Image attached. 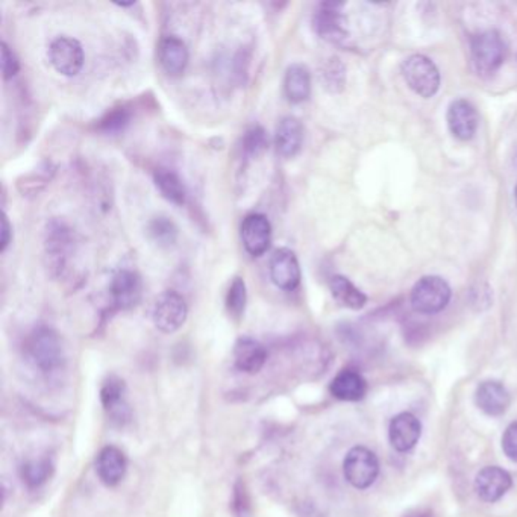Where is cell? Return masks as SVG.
<instances>
[{"mask_svg":"<svg viewBox=\"0 0 517 517\" xmlns=\"http://www.w3.org/2000/svg\"><path fill=\"white\" fill-rule=\"evenodd\" d=\"M24 354L40 372L50 374L63 366V341L57 331L48 326H40L24 341Z\"/></svg>","mask_w":517,"mask_h":517,"instance_id":"obj_1","label":"cell"},{"mask_svg":"<svg viewBox=\"0 0 517 517\" xmlns=\"http://www.w3.org/2000/svg\"><path fill=\"white\" fill-rule=\"evenodd\" d=\"M472 63L478 75L484 77H494L505 59L507 44L498 31L489 29L475 35L470 43Z\"/></svg>","mask_w":517,"mask_h":517,"instance_id":"obj_2","label":"cell"},{"mask_svg":"<svg viewBox=\"0 0 517 517\" xmlns=\"http://www.w3.org/2000/svg\"><path fill=\"white\" fill-rule=\"evenodd\" d=\"M404 79L417 96L423 99L436 96L440 88V72L436 64L425 55H412L403 63L401 68Z\"/></svg>","mask_w":517,"mask_h":517,"instance_id":"obj_3","label":"cell"},{"mask_svg":"<svg viewBox=\"0 0 517 517\" xmlns=\"http://www.w3.org/2000/svg\"><path fill=\"white\" fill-rule=\"evenodd\" d=\"M44 249L48 258V268L53 277L63 275L68 268L70 255L75 250V232L64 222H50L46 230Z\"/></svg>","mask_w":517,"mask_h":517,"instance_id":"obj_4","label":"cell"},{"mask_svg":"<svg viewBox=\"0 0 517 517\" xmlns=\"http://www.w3.org/2000/svg\"><path fill=\"white\" fill-rule=\"evenodd\" d=\"M452 297L449 284L440 277H423L412 290V307L421 314H437L443 312Z\"/></svg>","mask_w":517,"mask_h":517,"instance_id":"obj_5","label":"cell"},{"mask_svg":"<svg viewBox=\"0 0 517 517\" xmlns=\"http://www.w3.org/2000/svg\"><path fill=\"white\" fill-rule=\"evenodd\" d=\"M345 478L355 489H367L379 475V461L372 450L364 446H355L346 455L343 463Z\"/></svg>","mask_w":517,"mask_h":517,"instance_id":"obj_6","label":"cell"},{"mask_svg":"<svg viewBox=\"0 0 517 517\" xmlns=\"http://www.w3.org/2000/svg\"><path fill=\"white\" fill-rule=\"evenodd\" d=\"M187 317V302L179 293L175 290H166L157 297L152 319H154L155 326L164 334L177 332L186 323Z\"/></svg>","mask_w":517,"mask_h":517,"instance_id":"obj_7","label":"cell"},{"mask_svg":"<svg viewBox=\"0 0 517 517\" xmlns=\"http://www.w3.org/2000/svg\"><path fill=\"white\" fill-rule=\"evenodd\" d=\"M49 61L59 75L73 77L81 73L86 63V55L77 40L58 37L49 46Z\"/></svg>","mask_w":517,"mask_h":517,"instance_id":"obj_8","label":"cell"},{"mask_svg":"<svg viewBox=\"0 0 517 517\" xmlns=\"http://www.w3.org/2000/svg\"><path fill=\"white\" fill-rule=\"evenodd\" d=\"M240 235L246 252L252 257H261L272 245V225L268 217L259 213H252L243 219Z\"/></svg>","mask_w":517,"mask_h":517,"instance_id":"obj_9","label":"cell"},{"mask_svg":"<svg viewBox=\"0 0 517 517\" xmlns=\"http://www.w3.org/2000/svg\"><path fill=\"white\" fill-rule=\"evenodd\" d=\"M343 4L336 2H326L322 4L321 8L314 14V29L322 39L330 43H341L348 39V29H346V19L341 13Z\"/></svg>","mask_w":517,"mask_h":517,"instance_id":"obj_10","label":"cell"},{"mask_svg":"<svg viewBox=\"0 0 517 517\" xmlns=\"http://www.w3.org/2000/svg\"><path fill=\"white\" fill-rule=\"evenodd\" d=\"M270 278L272 283L281 290L293 292L301 284V266L297 261V257L293 250L287 248L275 250V254L270 258Z\"/></svg>","mask_w":517,"mask_h":517,"instance_id":"obj_11","label":"cell"},{"mask_svg":"<svg viewBox=\"0 0 517 517\" xmlns=\"http://www.w3.org/2000/svg\"><path fill=\"white\" fill-rule=\"evenodd\" d=\"M110 293L115 308L130 310L135 307L143 293V283L139 273L130 268L119 270L111 279Z\"/></svg>","mask_w":517,"mask_h":517,"instance_id":"obj_12","label":"cell"},{"mask_svg":"<svg viewBox=\"0 0 517 517\" xmlns=\"http://www.w3.org/2000/svg\"><path fill=\"white\" fill-rule=\"evenodd\" d=\"M448 128L455 139L469 141L478 131V113L475 106L466 99H457L448 108Z\"/></svg>","mask_w":517,"mask_h":517,"instance_id":"obj_13","label":"cell"},{"mask_svg":"<svg viewBox=\"0 0 517 517\" xmlns=\"http://www.w3.org/2000/svg\"><path fill=\"white\" fill-rule=\"evenodd\" d=\"M512 475L498 466L484 467L475 478V490L485 503H496L512 489Z\"/></svg>","mask_w":517,"mask_h":517,"instance_id":"obj_14","label":"cell"},{"mask_svg":"<svg viewBox=\"0 0 517 517\" xmlns=\"http://www.w3.org/2000/svg\"><path fill=\"white\" fill-rule=\"evenodd\" d=\"M422 425L421 421L412 413H401L396 417H393L388 428V437L395 449L399 452H407L416 446L421 439Z\"/></svg>","mask_w":517,"mask_h":517,"instance_id":"obj_15","label":"cell"},{"mask_svg":"<svg viewBox=\"0 0 517 517\" xmlns=\"http://www.w3.org/2000/svg\"><path fill=\"white\" fill-rule=\"evenodd\" d=\"M305 130L302 125L301 120L293 115L284 117L279 125L277 126L275 132V146L283 159H293L301 152L302 144H304Z\"/></svg>","mask_w":517,"mask_h":517,"instance_id":"obj_16","label":"cell"},{"mask_svg":"<svg viewBox=\"0 0 517 517\" xmlns=\"http://www.w3.org/2000/svg\"><path fill=\"white\" fill-rule=\"evenodd\" d=\"M475 403L487 416H503L512 403L510 393L498 381H484L475 393Z\"/></svg>","mask_w":517,"mask_h":517,"instance_id":"obj_17","label":"cell"},{"mask_svg":"<svg viewBox=\"0 0 517 517\" xmlns=\"http://www.w3.org/2000/svg\"><path fill=\"white\" fill-rule=\"evenodd\" d=\"M159 59L164 72L170 77H179L186 72L190 61L187 44L175 35L164 37L159 44Z\"/></svg>","mask_w":517,"mask_h":517,"instance_id":"obj_18","label":"cell"},{"mask_svg":"<svg viewBox=\"0 0 517 517\" xmlns=\"http://www.w3.org/2000/svg\"><path fill=\"white\" fill-rule=\"evenodd\" d=\"M126 469H128V460L122 449L115 446L102 448L96 460L97 476L102 483L108 487H114L125 478Z\"/></svg>","mask_w":517,"mask_h":517,"instance_id":"obj_19","label":"cell"},{"mask_svg":"<svg viewBox=\"0 0 517 517\" xmlns=\"http://www.w3.org/2000/svg\"><path fill=\"white\" fill-rule=\"evenodd\" d=\"M268 361V350L259 341L250 337H240L235 341L234 363L240 372L254 375L263 369Z\"/></svg>","mask_w":517,"mask_h":517,"instance_id":"obj_20","label":"cell"},{"mask_svg":"<svg viewBox=\"0 0 517 517\" xmlns=\"http://www.w3.org/2000/svg\"><path fill=\"white\" fill-rule=\"evenodd\" d=\"M330 392L334 398L346 401V403H357L366 396L367 383L357 370L345 369L337 374L330 385Z\"/></svg>","mask_w":517,"mask_h":517,"instance_id":"obj_21","label":"cell"},{"mask_svg":"<svg viewBox=\"0 0 517 517\" xmlns=\"http://www.w3.org/2000/svg\"><path fill=\"white\" fill-rule=\"evenodd\" d=\"M284 93L292 104L308 101L312 95V73L307 66L299 63L288 66L284 77Z\"/></svg>","mask_w":517,"mask_h":517,"instance_id":"obj_22","label":"cell"},{"mask_svg":"<svg viewBox=\"0 0 517 517\" xmlns=\"http://www.w3.org/2000/svg\"><path fill=\"white\" fill-rule=\"evenodd\" d=\"M155 187L161 196L173 205L181 206L187 201V188L181 177L170 168H157L154 173Z\"/></svg>","mask_w":517,"mask_h":517,"instance_id":"obj_23","label":"cell"},{"mask_svg":"<svg viewBox=\"0 0 517 517\" xmlns=\"http://www.w3.org/2000/svg\"><path fill=\"white\" fill-rule=\"evenodd\" d=\"M332 297L343 307L350 310H361L367 304V296L358 287H355L346 277L336 275L330 281Z\"/></svg>","mask_w":517,"mask_h":517,"instance_id":"obj_24","label":"cell"},{"mask_svg":"<svg viewBox=\"0 0 517 517\" xmlns=\"http://www.w3.org/2000/svg\"><path fill=\"white\" fill-rule=\"evenodd\" d=\"M148 234L159 248H170L177 245L179 231L172 219L159 216L149 222Z\"/></svg>","mask_w":517,"mask_h":517,"instance_id":"obj_25","label":"cell"},{"mask_svg":"<svg viewBox=\"0 0 517 517\" xmlns=\"http://www.w3.org/2000/svg\"><path fill=\"white\" fill-rule=\"evenodd\" d=\"M102 405L111 414L122 412L125 405V383L117 376H110L102 384L101 388Z\"/></svg>","mask_w":517,"mask_h":517,"instance_id":"obj_26","label":"cell"},{"mask_svg":"<svg viewBox=\"0 0 517 517\" xmlns=\"http://www.w3.org/2000/svg\"><path fill=\"white\" fill-rule=\"evenodd\" d=\"M52 474L53 465L49 458H34V460L26 461L20 469L23 483L31 489L43 485L52 476Z\"/></svg>","mask_w":517,"mask_h":517,"instance_id":"obj_27","label":"cell"},{"mask_svg":"<svg viewBox=\"0 0 517 517\" xmlns=\"http://www.w3.org/2000/svg\"><path fill=\"white\" fill-rule=\"evenodd\" d=\"M322 82L331 93H340L346 86V68L339 58H330L321 70Z\"/></svg>","mask_w":517,"mask_h":517,"instance_id":"obj_28","label":"cell"},{"mask_svg":"<svg viewBox=\"0 0 517 517\" xmlns=\"http://www.w3.org/2000/svg\"><path fill=\"white\" fill-rule=\"evenodd\" d=\"M268 148V132L264 131L263 126L255 125L246 131L245 137H243V154H245L246 159H258L259 155H263Z\"/></svg>","mask_w":517,"mask_h":517,"instance_id":"obj_29","label":"cell"},{"mask_svg":"<svg viewBox=\"0 0 517 517\" xmlns=\"http://www.w3.org/2000/svg\"><path fill=\"white\" fill-rule=\"evenodd\" d=\"M246 302H248V290H246L245 279L234 278L231 283L230 290L226 295V308L231 316L240 319L245 313Z\"/></svg>","mask_w":517,"mask_h":517,"instance_id":"obj_30","label":"cell"},{"mask_svg":"<svg viewBox=\"0 0 517 517\" xmlns=\"http://www.w3.org/2000/svg\"><path fill=\"white\" fill-rule=\"evenodd\" d=\"M131 113L126 108H114L108 111L101 120H99V130L105 134H119L125 131L126 126L130 125Z\"/></svg>","mask_w":517,"mask_h":517,"instance_id":"obj_31","label":"cell"},{"mask_svg":"<svg viewBox=\"0 0 517 517\" xmlns=\"http://www.w3.org/2000/svg\"><path fill=\"white\" fill-rule=\"evenodd\" d=\"M0 48H2V73H4V79L8 81L19 73L20 61L19 58L15 57V53L13 52V49L5 41L0 44Z\"/></svg>","mask_w":517,"mask_h":517,"instance_id":"obj_32","label":"cell"},{"mask_svg":"<svg viewBox=\"0 0 517 517\" xmlns=\"http://www.w3.org/2000/svg\"><path fill=\"white\" fill-rule=\"evenodd\" d=\"M503 450L510 460L517 461V422H512L503 432Z\"/></svg>","mask_w":517,"mask_h":517,"instance_id":"obj_33","label":"cell"},{"mask_svg":"<svg viewBox=\"0 0 517 517\" xmlns=\"http://www.w3.org/2000/svg\"><path fill=\"white\" fill-rule=\"evenodd\" d=\"M11 240H13V228H11L10 221L5 213L2 214V237H0V252H5L6 248L10 246Z\"/></svg>","mask_w":517,"mask_h":517,"instance_id":"obj_34","label":"cell"},{"mask_svg":"<svg viewBox=\"0 0 517 517\" xmlns=\"http://www.w3.org/2000/svg\"><path fill=\"white\" fill-rule=\"evenodd\" d=\"M407 517H432L431 512H417L416 514H414V516H407Z\"/></svg>","mask_w":517,"mask_h":517,"instance_id":"obj_35","label":"cell"},{"mask_svg":"<svg viewBox=\"0 0 517 517\" xmlns=\"http://www.w3.org/2000/svg\"><path fill=\"white\" fill-rule=\"evenodd\" d=\"M514 201H516V206H517V186L516 190H514Z\"/></svg>","mask_w":517,"mask_h":517,"instance_id":"obj_36","label":"cell"}]
</instances>
